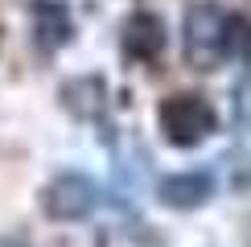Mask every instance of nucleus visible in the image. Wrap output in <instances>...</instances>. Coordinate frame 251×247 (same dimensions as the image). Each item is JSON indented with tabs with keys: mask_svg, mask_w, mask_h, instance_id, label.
Segmentation results:
<instances>
[{
	"mask_svg": "<svg viewBox=\"0 0 251 247\" xmlns=\"http://www.w3.org/2000/svg\"><path fill=\"white\" fill-rule=\"evenodd\" d=\"M156 124H161V136L169 144H177V148H194V144H202L218 128V116H214V107L202 95L177 91V95H169L161 107H156Z\"/></svg>",
	"mask_w": 251,
	"mask_h": 247,
	"instance_id": "obj_1",
	"label": "nucleus"
},
{
	"mask_svg": "<svg viewBox=\"0 0 251 247\" xmlns=\"http://www.w3.org/2000/svg\"><path fill=\"white\" fill-rule=\"evenodd\" d=\"M156 194H161V202L173 206V210H194V206L210 202L214 177L210 173H173V177H165L156 185Z\"/></svg>",
	"mask_w": 251,
	"mask_h": 247,
	"instance_id": "obj_5",
	"label": "nucleus"
},
{
	"mask_svg": "<svg viewBox=\"0 0 251 247\" xmlns=\"http://www.w3.org/2000/svg\"><path fill=\"white\" fill-rule=\"evenodd\" d=\"M226 58H251V21L231 17V33H226Z\"/></svg>",
	"mask_w": 251,
	"mask_h": 247,
	"instance_id": "obj_7",
	"label": "nucleus"
},
{
	"mask_svg": "<svg viewBox=\"0 0 251 247\" xmlns=\"http://www.w3.org/2000/svg\"><path fill=\"white\" fill-rule=\"evenodd\" d=\"M0 247H21V243H0Z\"/></svg>",
	"mask_w": 251,
	"mask_h": 247,
	"instance_id": "obj_9",
	"label": "nucleus"
},
{
	"mask_svg": "<svg viewBox=\"0 0 251 247\" xmlns=\"http://www.w3.org/2000/svg\"><path fill=\"white\" fill-rule=\"evenodd\" d=\"M99 206V190L82 173H58L54 181L41 190V210L54 222H82Z\"/></svg>",
	"mask_w": 251,
	"mask_h": 247,
	"instance_id": "obj_3",
	"label": "nucleus"
},
{
	"mask_svg": "<svg viewBox=\"0 0 251 247\" xmlns=\"http://www.w3.org/2000/svg\"><path fill=\"white\" fill-rule=\"evenodd\" d=\"M33 25H37V41L46 49H58L70 41V13L62 4H54V0H37L33 4Z\"/></svg>",
	"mask_w": 251,
	"mask_h": 247,
	"instance_id": "obj_6",
	"label": "nucleus"
},
{
	"mask_svg": "<svg viewBox=\"0 0 251 247\" xmlns=\"http://www.w3.org/2000/svg\"><path fill=\"white\" fill-rule=\"evenodd\" d=\"M226 33H231V13H223L218 4H194L185 13V25H181L190 66L214 70L226 58Z\"/></svg>",
	"mask_w": 251,
	"mask_h": 247,
	"instance_id": "obj_2",
	"label": "nucleus"
},
{
	"mask_svg": "<svg viewBox=\"0 0 251 247\" xmlns=\"http://www.w3.org/2000/svg\"><path fill=\"white\" fill-rule=\"evenodd\" d=\"M235 120L251 124V78H243L239 91H235Z\"/></svg>",
	"mask_w": 251,
	"mask_h": 247,
	"instance_id": "obj_8",
	"label": "nucleus"
},
{
	"mask_svg": "<svg viewBox=\"0 0 251 247\" xmlns=\"http://www.w3.org/2000/svg\"><path fill=\"white\" fill-rule=\"evenodd\" d=\"M124 54L136 62H156L165 54V21L156 13H132L124 21Z\"/></svg>",
	"mask_w": 251,
	"mask_h": 247,
	"instance_id": "obj_4",
	"label": "nucleus"
}]
</instances>
